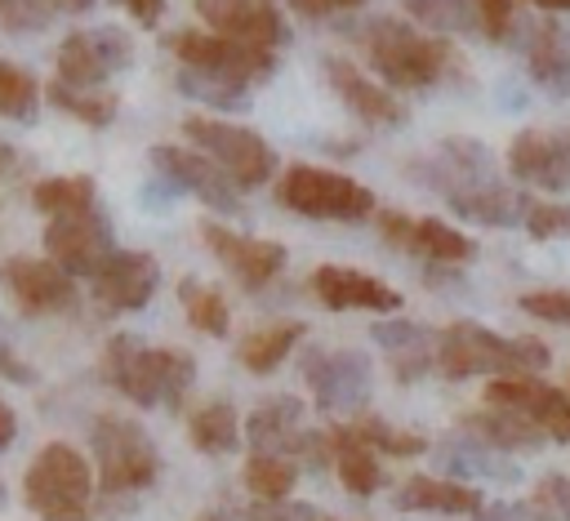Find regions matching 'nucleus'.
I'll use <instances>...</instances> for the list:
<instances>
[{"instance_id":"obj_2","label":"nucleus","mask_w":570,"mask_h":521,"mask_svg":"<svg viewBox=\"0 0 570 521\" xmlns=\"http://www.w3.org/2000/svg\"><path fill=\"white\" fill-rule=\"evenodd\" d=\"M352 36L365 45V58H370L374 76L387 89H432L454 67V45L450 40L428 36V31H419L414 22H401V18H370Z\"/></svg>"},{"instance_id":"obj_41","label":"nucleus","mask_w":570,"mask_h":521,"mask_svg":"<svg viewBox=\"0 0 570 521\" xmlns=\"http://www.w3.org/2000/svg\"><path fill=\"white\" fill-rule=\"evenodd\" d=\"M517 4H521V0H468L472 27H476L485 40H512V36H517Z\"/></svg>"},{"instance_id":"obj_44","label":"nucleus","mask_w":570,"mask_h":521,"mask_svg":"<svg viewBox=\"0 0 570 521\" xmlns=\"http://www.w3.org/2000/svg\"><path fill=\"white\" fill-rule=\"evenodd\" d=\"M521 312H530L534 321H552V325H570V289H525L517 298Z\"/></svg>"},{"instance_id":"obj_36","label":"nucleus","mask_w":570,"mask_h":521,"mask_svg":"<svg viewBox=\"0 0 570 521\" xmlns=\"http://www.w3.org/2000/svg\"><path fill=\"white\" fill-rule=\"evenodd\" d=\"M240 476H245V490L258 503H285L294 481H298V463L285 459V454H249Z\"/></svg>"},{"instance_id":"obj_57","label":"nucleus","mask_w":570,"mask_h":521,"mask_svg":"<svg viewBox=\"0 0 570 521\" xmlns=\"http://www.w3.org/2000/svg\"><path fill=\"white\" fill-rule=\"evenodd\" d=\"M321 521H325V517H321Z\"/></svg>"},{"instance_id":"obj_4","label":"nucleus","mask_w":570,"mask_h":521,"mask_svg":"<svg viewBox=\"0 0 570 521\" xmlns=\"http://www.w3.org/2000/svg\"><path fill=\"white\" fill-rule=\"evenodd\" d=\"M94 485L98 481H94L89 459L67 441H49L27 463L22 499L40 521H89Z\"/></svg>"},{"instance_id":"obj_55","label":"nucleus","mask_w":570,"mask_h":521,"mask_svg":"<svg viewBox=\"0 0 570 521\" xmlns=\"http://www.w3.org/2000/svg\"><path fill=\"white\" fill-rule=\"evenodd\" d=\"M196 521H227L223 512H205V517H196Z\"/></svg>"},{"instance_id":"obj_32","label":"nucleus","mask_w":570,"mask_h":521,"mask_svg":"<svg viewBox=\"0 0 570 521\" xmlns=\"http://www.w3.org/2000/svg\"><path fill=\"white\" fill-rule=\"evenodd\" d=\"M240 414L232 401H205L200 410H191L187 419V441L200 454H232L240 445Z\"/></svg>"},{"instance_id":"obj_47","label":"nucleus","mask_w":570,"mask_h":521,"mask_svg":"<svg viewBox=\"0 0 570 521\" xmlns=\"http://www.w3.org/2000/svg\"><path fill=\"white\" fill-rule=\"evenodd\" d=\"M472 521H557V517L543 512L539 503H485Z\"/></svg>"},{"instance_id":"obj_3","label":"nucleus","mask_w":570,"mask_h":521,"mask_svg":"<svg viewBox=\"0 0 570 521\" xmlns=\"http://www.w3.org/2000/svg\"><path fill=\"white\" fill-rule=\"evenodd\" d=\"M548 347L539 338H503L476 321H450L436 334V370L445 379H472V374H494V379H525L548 370Z\"/></svg>"},{"instance_id":"obj_17","label":"nucleus","mask_w":570,"mask_h":521,"mask_svg":"<svg viewBox=\"0 0 570 521\" xmlns=\"http://www.w3.org/2000/svg\"><path fill=\"white\" fill-rule=\"evenodd\" d=\"M508 169L517 183H530L539 191H566L570 187V125L521 129L508 142Z\"/></svg>"},{"instance_id":"obj_33","label":"nucleus","mask_w":570,"mask_h":521,"mask_svg":"<svg viewBox=\"0 0 570 521\" xmlns=\"http://www.w3.org/2000/svg\"><path fill=\"white\" fill-rule=\"evenodd\" d=\"M98 200V183L89 174H53V178H40L31 187V205L45 214V218H71V214H85L94 209Z\"/></svg>"},{"instance_id":"obj_10","label":"nucleus","mask_w":570,"mask_h":521,"mask_svg":"<svg viewBox=\"0 0 570 521\" xmlns=\"http://www.w3.org/2000/svg\"><path fill=\"white\" fill-rule=\"evenodd\" d=\"M303 379L325 414H356L370 401L374 365L356 347H330V352L316 347L303 356Z\"/></svg>"},{"instance_id":"obj_40","label":"nucleus","mask_w":570,"mask_h":521,"mask_svg":"<svg viewBox=\"0 0 570 521\" xmlns=\"http://www.w3.org/2000/svg\"><path fill=\"white\" fill-rule=\"evenodd\" d=\"M414 22H428L436 31H476L468 0H401Z\"/></svg>"},{"instance_id":"obj_56","label":"nucleus","mask_w":570,"mask_h":521,"mask_svg":"<svg viewBox=\"0 0 570 521\" xmlns=\"http://www.w3.org/2000/svg\"><path fill=\"white\" fill-rule=\"evenodd\" d=\"M0 503H4V481H0Z\"/></svg>"},{"instance_id":"obj_13","label":"nucleus","mask_w":570,"mask_h":521,"mask_svg":"<svg viewBox=\"0 0 570 521\" xmlns=\"http://www.w3.org/2000/svg\"><path fill=\"white\" fill-rule=\"evenodd\" d=\"M147 160H151V169H156L174 191H191L200 205H209V209H218V214H240V209H245L236 183H232L209 156H200V151H191V147L156 142V147L147 151Z\"/></svg>"},{"instance_id":"obj_22","label":"nucleus","mask_w":570,"mask_h":521,"mask_svg":"<svg viewBox=\"0 0 570 521\" xmlns=\"http://www.w3.org/2000/svg\"><path fill=\"white\" fill-rule=\"evenodd\" d=\"M312 294L321 298V307L330 312H392L401 307V289H392L387 281L343 267V263H321L312 272Z\"/></svg>"},{"instance_id":"obj_16","label":"nucleus","mask_w":570,"mask_h":521,"mask_svg":"<svg viewBox=\"0 0 570 521\" xmlns=\"http://www.w3.org/2000/svg\"><path fill=\"white\" fill-rule=\"evenodd\" d=\"M200 240L205 249L236 276V285L245 289H263L267 281H276V272L285 267V245L281 240H263V236H240L214 218L200 223Z\"/></svg>"},{"instance_id":"obj_52","label":"nucleus","mask_w":570,"mask_h":521,"mask_svg":"<svg viewBox=\"0 0 570 521\" xmlns=\"http://www.w3.org/2000/svg\"><path fill=\"white\" fill-rule=\"evenodd\" d=\"M53 9H62V13H89L94 9V0H49Z\"/></svg>"},{"instance_id":"obj_12","label":"nucleus","mask_w":570,"mask_h":521,"mask_svg":"<svg viewBox=\"0 0 570 521\" xmlns=\"http://www.w3.org/2000/svg\"><path fill=\"white\" fill-rule=\"evenodd\" d=\"M0 289L22 316H67L80 303L76 281L53 267L49 258H4L0 263Z\"/></svg>"},{"instance_id":"obj_42","label":"nucleus","mask_w":570,"mask_h":521,"mask_svg":"<svg viewBox=\"0 0 570 521\" xmlns=\"http://www.w3.org/2000/svg\"><path fill=\"white\" fill-rule=\"evenodd\" d=\"M227 521H321L312 503L285 499V503H249V508H227Z\"/></svg>"},{"instance_id":"obj_45","label":"nucleus","mask_w":570,"mask_h":521,"mask_svg":"<svg viewBox=\"0 0 570 521\" xmlns=\"http://www.w3.org/2000/svg\"><path fill=\"white\" fill-rule=\"evenodd\" d=\"M49 0H0V27L4 31H40L49 22Z\"/></svg>"},{"instance_id":"obj_14","label":"nucleus","mask_w":570,"mask_h":521,"mask_svg":"<svg viewBox=\"0 0 570 521\" xmlns=\"http://www.w3.org/2000/svg\"><path fill=\"white\" fill-rule=\"evenodd\" d=\"M94 303L102 316H120V312H142L160 285V263L147 249H116L94 276Z\"/></svg>"},{"instance_id":"obj_11","label":"nucleus","mask_w":570,"mask_h":521,"mask_svg":"<svg viewBox=\"0 0 570 521\" xmlns=\"http://www.w3.org/2000/svg\"><path fill=\"white\" fill-rule=\"evenodd\" d=\"M111 254H116L111 218L98 205L85 214H71V218H49V227H45V258L53 267H62L71 281L94 276Z\"/></svg>"},{"instance_id":"obj_7","label":"nucleus","mask_w":570,"mask_h":521,"mask_svg":"<svg viewBox=\"0 0 570 521\" xmlns=\"http://www.w3.org/2000/svg\"><path fill=\"white\" fill-rule=\"evenodd\" d=\"M183 134L191 138V147L200 156H209L236 187H258L272 178V169L281 165L272 142H263L254 129L218 120V116H183Z\"/></svg>"},{"instance_id":"obj_18","label":"nucleus","mask_w":570,"mask_h":521,"mask_svg":"<svg viewBox=\"0 0 570 521\" xmlns=\"http://www.w3.org/2000/svg\"><path fill=\"white\" fill-rule=\"evenodd\" d=\"M379 232L392 249H405L414 258H428V263H441V267H459V263H472L476 258V240L454 232L450 223L441 218H405V214H379Z\"/></svg>"},{"instance_id":"obj_54","label":"nucleus","mask_w":570,"mask_h":521,"mask_svg":"<svg viewBox=\"0 0 570 521\" xmlns=\"http://www.w3.org/2000/svg\"><path fill=\"white\" fill-rule=\"evenodd\" d=\"M539 9H570V0H534Z\"/></svg>"},{"instance_id":"obj_24","label":"nucleus","mask_w":570,"mask_h":521,"mask_svg":"<svg viewBox=\"0 0 570 521\" xmlns=\"http://www.w3.org/2000/svg\"><path fill=\"white\" fill-rule=\"evenodd\" d=\"M401 512H436V517H476L485 508L481 490L454 476H410L396 485Z\"/></svg>"},{"instance_id":"obj_21","label":"nucleus","mask_w":570,"mask_h":521,"mask_svg":"<svg viewBox=\"0 0 570 521\" xmlns=\"http://www.w3.org/2000/svg\"><path fill=\"white\" fill-rule=\"evenodd\" d=\"M325 76H330V89L338 94V102H343L356 120H365V125H374V129H401V125L410 120L405 102H401L387 85H374L356 62H347V58H325Z\"/></svg>"},{"instance_id":"obj_49","label":"nucleus","mask_w":570,"mask_h":521,"mask_svg":"<svg viewBox=\"0 0 570 521\" xmlns=\"http://www.w3.org/2000/svg\"><path fill=\"white\" fill-rule=\"evenodd\" d=\"M0 374H4V379H13V383H36V370H31V365H27V361H22L4 338H0Z\"/></svg>"},{"instance_id":"obj_27","label":"nucleus","mask_w":570,"mask_h":521,"mask_svg":"<svg viewBox=\"0 0 570 521\" xmlns=\"http://www.w3.org/2000/svg\"><path fill=\"white\" fill-rule=\"evenodd\" d=\"M254 445V454H294L298 436H303V401L298 396H272L258 410H249L245 427H240Z\"/></svg>"},{"instance_id":"obj_50","label":"nucleus","mask_w":570,"mask_h":521,"mask_svg":"<svg viewBox=\"0 0 570 521\" xmlns=\"http://www.w3.org/2000/svg\"><path fill=\"white\" fill-rule=\"evenodd\" d=\"M120 4H125L142 27H156V22H160V13H165V0H120Z\"/></svg>"},{"instance_id":"obj_15","label":"nucleus","mask_w":570,"mask_h":521,"mask_svg":"<svg viewBox=\"0 0 570 521\" xmlns=\"http://www.w3.org/2000/svg\"><path fill=\"white\" fill-rule=\"evenodd\" d=\"M485 405L499 410H517L525 414L548 441H570V392L525 374V379H490L485 383Z\"/></svg>"},{"instance_id":"obj_35","label":"nucleus","mask_w":570,"mask_h":521,"mask_svg":"<svg viewBox=\"0 0 570 521\" xmlns=\"http://www.w3.org/2000/svg\"><path fill=\"white\" fill-rule=\"evenodd\" d=\"M178 303H183L191 330H200V334H209V338H223V334H227L232 312H227V298H223L214 285H205V281H196V276H183V281H178Z\"/></svg>"},{"instance_id":"obj_8","label":"nucleus","mask_w":570,"mask_h":521,"mask_svg":"<svg viewBox=\"0 0 570 521\" xmlns=\"http://www.w3.org/2000/svg\"><path fill=\"white\" fill-rule=\"evenodd\" d=\"M165 49L183 67L218 76V80H236L245 89L276 71V53L272 49H254V45H240V40H227V36H214V31H169Z\"/></svg>"},{"instance_id":"obj_46","label":"nucleus","mask_w":570,"mask_h":521,"mask_svg":"<svg viewBox=\"0 0 570 521\" xmlns=\"http://www.w3.org/2000/svg\"><path fill=\"white\" fill-rule=\"evenodd\" d=\"M534 503L543 512H552L557 521H570V472H548L534 485Z\"/></svg>"},{"instance_id":"obj_53","label":"nucleus","mask_w":570,"mask_h":521,"mask_svg":"<svg viewBox=\"0 0 570 521\" xmlns=\"http://www.w3.org/2000/svg\"><path fill=\"white\" fill-rule=\"evenodd\" d=\"M13 165H18V156H13V147H9L4 138H0V178H4V174H9Z\"/></svg>"},{"instance_id":"obj_30","label":"nucleus","mask_w":570,"mask_h":521,"mask_svg":"<svg viewBox=\"0 0 570 521\" xmlns=\"http://www.w3.org/2000/svg\"><path fill=\"white\" fill-rule=\"evenodd\" d=\"M330 463H334V472H338V481H343V490L347 494H374L379 485H383V468H379V454L347 427V423H338V427H330Z\"/></svg>"},{"instance_id":"obj_1","label":"nucleus","mask_w":570,"mask_h":521,"mask_svg":"<svg viewBox=\"0 0 570 521\" xmlns=\"http://www.w3.org/2000/svg\"><path fill=\"white\" fill-rule=\"evenodd\" d=\"M102 379L134 405H169L178 410L183 396L196 383V361L191 352L178 347H147L138 334H116L102 347Z\"/></svg>"},{"instance_id":"obj_28","label":"nucleus","mask_w":570,"mask_h":521,"mask_svg":"<svg viewBox=\"0 0 570 521\" xmlns=\"http://www.w3.org/2000/svg\"><path fill=\"white\" fill-rule=\"evenodd\" d=\"M432 459H436V468L441 472H454V476H481V481H517L521 476V468L512 463V459H503V450H494V445H485V441H476V436H468V432H459V436H445L436 450H432Z\"/></svg>"},{"instance_id":"obj_29","label":"nucleus","mask_w":570,"mask_h":521,"mask_svg":"<svg viewBox=\"0 0 570 521\" xmlns=\"http://www.w3.org/2000/svg\"><path fill=\"white\" fill-rule=\"evenodd\" d=\"M459 432L494 445V450H539L548 436L517 410H499V405H485V410H472L459 419Z\"/></svg>"},{"instance_id":"obj_25","label":"nucleus","mask_w":570,"mask_h":521,"mask_svg":"<svg viewBox=\"0 0 570 521\" xmlns=\"http://www.w3.org/2000/svg\"><path fill=\"white\" fill-rule=\"evenodd\" d=\"M370 338L392 356V370L401 383H414L419 374H428L436 365V334L423 330L419 321H405V316H392V321H374L370 325Z\"/></svg>"},{"instance_id":"obj_39","label":"nucleus","mask_w":570,"mask_h":521,"mask_svg":"<svg viewBox=\"0 0 570 521\" xmlns=\"http://www.w3.org/2000/svg\"><path fill=\"white\" fill-rule=\"evenodd\" d=\"M36 102H40V85L27 67L0 58V116L4 120H36Z\"/></svg>"},{"instance_id":"obj_31","label":"nucleus","mask_w":570,"mask_h":521,"mask_svg":"<svg viewBox=\"0 0 570 521\" xmlns=\"http://www.w3.org/2000/svg\"><path fill=\"white\" fill-rule=\"evenodd\" d=\"M303 334H307L303 321H272V325H263V330H249V334L236 343V361H240L249 374H272V370L289 356V347H294Z\"/></svg>"},{"instance_id":"obj_20","label":"nucleus","mask_w":570,"mask_h":521,"mask_svg":"<svg viewBox=\"0 0 570 521\" xmlns=\"http://www.w3.org/2000/svg\"><path fill=\"white\" fill-rule=\"evenodd\" d=\"M200 22H209L214 36L254 45V49H276L289 40V27L272 0H196Z\"/></svg>"},{"instance_id":"obj_38","label":"nucleus","mask_w":570,"mask_h":521,"mask_svg":"<svg viewBox=\"0 0 570 521\" xmlns=\"http://www.w3.org/2000/svg\"><path fill=\"white\" fill-rule=\"evenodd\" d=\"M374 454H392V459H414V454H423L428 450V441L423 436H414V432H401V427H392V423H383L379 414H356L352 423H347Z\"/></svg>"},{"instance_id":"obj_48","label":"nucleus","mask_w":570,"mask_h":521,"mask_svg":"<svg viewBox=\"0 0 570 521\" xmlns=\"http://www.w3.org/2000/svg\"><path fill=\"white\" fill-rule=\"evenodd\" d=\"M285 4L303 18H330V13H343V9H361L365 0H285Z\"/></svg>"},{"instance_id":"obj_51","label":"nucleus","mask_w":570,"mask_h":521,"mask_svg":"<svg viewBox=\"0 0 570 521\" xmlns=\"http://www.w3.org/2000/svg\"><path fill=\"white\" fill-rule=\"evenodd\" d=\"M13 436H18V414L9 410V401L0 396V450H9L13 445Z\"/></svg>"},{"instance_id":"obj_23","label":"nucleus","mask_w":570,"mask_h":521,"mask_svg":"<svg viewBox=\"0 0 570 521\" xmlns=\"http://www.w3.org/2000/svg\"><path fill=\"white\" fill-rule=\"evenodd\" d=\"M521 45V58L539 85L570 98V31L561 22H525L512 36Z\"/></svg>"},{"instance_id":"obj_37","label":"nucleus","mask_w":570,"mask_h":521,"mask_svg":"<svg viewBox=\"0 0 570 521\" xmlns=\"http://www.w3.org/2000/svg\"><path fill=\"white\" fill-rule=\"evenodd\" d=\"M174 85H178L183 98H196V102H205L214 111H245L249 107V89L245 85L218 80V76H205V71H191V67H178Z\"/></svg>"},{"instance_id":"obj_6","label":"nucleus","mask_w":570,"mask_h":521,"mask_svg":"<svg viewBox=\"0 0 570 521\" xmlns=\"http://www.w3.org/2000/svg\"><path fill=\"white\" fill-rule=\"evenodd\" d=\"M276 205L294 209L303 218H330V223H356L374 214V191L347 174L321 169V165H289L276 183Z\"/></svg>"},{"instance_id":"obj_34","label":"nucleus","mask_w":570,"mask_h":521,"mask_svg":"<svg viewBox=\"0 0 570 521\" xmlns=\"http://www.w3.org/2000/svg\"><path fill=\"white\" fill-rule=\"evenodd\" d=\"M45 98H49L58 111H67L71 120L89 125V129H107V125L116 120V111H120V98H116L111 89H71V85H62V80H49V85H45Z\"/></svg>"},{"instance_id":"obj_5","label":"nucleus","mask_w":570,"mask_h":521,"mask_svg":"<svg viewBox=\"0 0 570 521\" xmlns=\"http://www.w3.org/2000/svg\"><path fill=\"white\" fill-rule=\"evenodd\" d=\"M89 450H94V481L102 494H134L156 485L160 476V450L138 419L98 414L89 427Z\"/></svg>"},{"instance_id":"obj_19","label":"nucleus","mask_w":570,"mask_h":521,"mask_svg":"<svg viewBox=\"0 0 570 521\" xmlns=\"http://www.w3.org/2000/svg\"><path fill=\"white\" fill-rule=\"evenodd\" d=\"M405 174H410L414 183H423V187L450 196V191L490 183V178H494V156H490V147H481L476 138H445L432 156L410 160Z\"/></svg>"},{"instance_id":"obj_9","label":"nucleus","mask_w":570,"mask_h":521,"mask_svg":"<svg viewBox=\"0 0 570 521\" xmlns=\"http://www.w3.org/2000/svg\"><path fill=\"white\" fill-rule=\"evenodd\" d=\"M134 62V40L120 27H85L71 31L53 53V80L71 89H107L116 71Z\"/></svg>"},{"instance_id":"obj_43","label":"nucleus","mask_w":570,"mask_h":521,"mask_svg":"<svg viewBox=\"0 0 570 521\" xmlns=\"http://www.w3.org/2000/svg\"><path fill=\"white\" fill-rule=\"evenodd\" d=\"M525 232H530L534 240L570 236V205H557V200H530V214H525Z\"/></svg>"},{"instance_id":"obj_26","label":"nucleus","mask_w":570,"mask_h":521,"mask_svg":"<svg viewBox=\"0 0 570 521\" xmlns=\"http://www.w3.org/2000/svg\"><path fill=\"white\" fill-rule=\"evenodd\" d=\"M445 205L468 218V223H481V227H512V223H525L530 214V196L490 178V183H476V187H463V191H450Z\"/></svg>"}]
</instances>
